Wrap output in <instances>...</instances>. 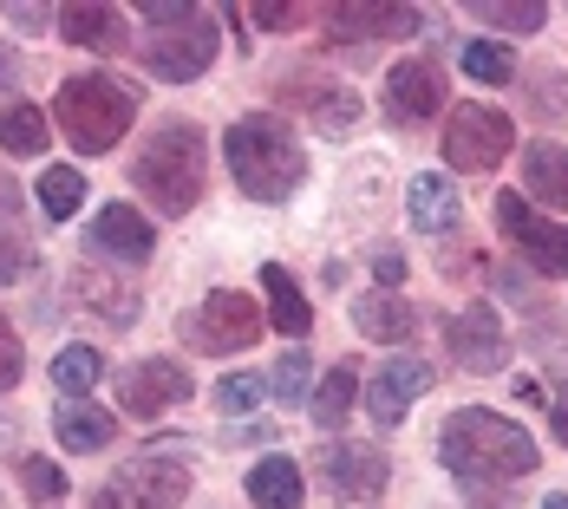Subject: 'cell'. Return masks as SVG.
Returning a JSON list of instances; mask_svg holds the SVG:
<instances>
[{
    "label": "cell",
    "mask_w": 568,
    "mask_h": 509,
    "mask_svg": "<svg viewBox=\"0 0 568 509\" xmlns=\"http://www.w3.org/2000/svg\"><path fill=\"white\" fill-rule=\"evenodd\" d=\"M438 457H445V470H452L457 483H464L470 497H484V503H490L504 483L529 477V470L542 464L536 438H529L516 418L484 411V405H464V411H452V418L438 425Z\"/></svg>",
    "instance_id": "cell-1"
},
{
    "label": "cell",
    "mask_w": 568,
    "mask_h": 509,
    "mask_svg": "<svg viewBox=\"0 0 568 509\" xmlns=\"http://www.w3.org/2000/svg\"><path fill=\"white\" fill-rule=\"evenodd\" d=\"M131 183L151 196L158 216H190L210 190V138L196 118H158L144 151L131 157Z\"/></svg>",
    "instance_id": "cell-2"
},
{
    "label": "cell",
    "mask_w": 568,
    "mask_h": 509,
    "mask_svg": "<svg viewBox=\"0 0 568 509\" xmlns=\"http://www.w3.org/2000/svg\"><path fill=\"white\" fill-rule=\"evenodd\" d=\"M223 151H229V170H235L242 196H255V203H287V196L307 183V144H301L275 112L235 118L229 138H223Z\"/></svg>",
    "instance_id": "cell-3"
},
{
    "label": "cell",
    "mask_w": 568,
    "mask_h": 509,
    "mask_svg": "<svg viewBox=\"0 0 568 509\" xmlns=\"http://www.w3.org/2000/svg\"><path fill=\"white\" fill-rule=\"evenodd\" d=\"M53 124L65 131V144L79 157H105L138 124V85L118 72H72L53 99Z\"/></svg>",
    "instance_id": "cell-4"
},
{
    "label": "cell",
    "mask_w": 568,
    "mask_h": 509,
    "mask_svg": "<svg viewBox=\"0 0 568 509\" xmlns=\"http://www.w3.org/2000/svg\"><path fill=\"white\" fill-rule=\"evenodd\" d=\"M176 339L183 346H196V353H242V346H255L262 339V307H255V294H242V287H216L203 307H190L183 320H176Z\"/></svg>",
    "instance_id": "cell-5"
},
{
    "label": "cell",
    "mask_w": 568,
    "mask_h": 509,
    "mask_svg": "<svg viewBox=\"0 0 568 509\" xmlns=\"http://www.w3.org/2000/svg\"><path fill=\"white\" fill-rule=\"evenodd\" d=\"M445 164L464 170V176H484V170H497L504 157L516 151V124L510 112H497V105H457L445 118Z\"/></svg>",
    "instance_id": "cell-6"
},
{
    "label": "cell",
    "mask_w": 568,
    "mask_h": 509,
    "mask_svg": "<svg viewBox=\"0 0 568 509\" xmlns=\"http://www.w3.org/2000/svg\"><path fill=\"white\" fill-rule=\"evenodd\" d=\"M497 228H504V242H510V248L529 262V268H536V275L568 282V223H549L529 196L504 190V196H497Z\"/></svg>",
    "instance_id": "cell-7"
},
{
    "label": "cell",
    "mask_w": 568,
    "mask_h": 509,
    "mask_svg": "<svg viewBox=\"0 0 568 509\" xmlns=\"http://www.w3.org/2000/svg\"><path fill=\"white\" fill-rule=\"evenodd\" d=\"M223 53V40H216V20L210 13H196L190 27H171V33H151L144 40V65H151V79H164V85H190V79H203L210 65Z\"/></svg>",
    "instance_id": "cell-8"
},
{
    "label": "cell",
    "mask_w": 568,
    "mask_h": 509,
    "mask_svg": "<svg viewBox=\"0 0 568 509\" xmlns=\"http://www.w3.org/2000/svg\"><path fill=\"white\" fill-rule=\"evenodd\" d=\"M190 497V470L176 457H124L112 477V503L118 509H176Z\"/></svg>",
    "instance_id": "cell-9"
},
{
    "label": "cell",
    "mask_w": 568,
    "mask_h": 509,
    "mask_svg": "<svg viewBox=\"0 0 568 509\" xmlns=\"http://www.w3.org/2000/svg\"><path fill=\"white\" fill-rule=\"evenodd\" d=\"M445 339H452V359L464 373H504V359H510V334H504L490 301H464L445 320Z\"/></svg>",
    "instance_id": "cell-10"
},
{
    "label": "cell",
    "mask_w": 568,
    "mask_h": 509,
    "mask_svg": "<svg viewBox=\"0 0 568 509\" xmlns=\"http://www.w3.org/2000/svg\"><path fill=\"white\" fill-rule=\"evenodd\" d=\"M321 477L341 503H379L386 483H393V464L379 445H327L321 451Z\"/></svg>",
    "instance_id": "cell-11"
},
{
    "label": "cell",
    "mask_w": 568,
    "mask_h": 509,
    "mask_svg": "<svg viewBox=\"0 0 568 509\" xmlns=\"http://www.w3.org/2000/svg\"><path fill=\"white\" fill-rule=\"evenodd\" d=\"M386 112L393 124H425L432 112H445V65L432 53H412L386 72Z\"/></svg>",
    "instance_id": "cell-12"
},
{
    "label": "cell",
    "mask_w": 568,
    "mask_h": 509,
    "mask_svg": "<svg viewBox=\"0 0 568 509\" xmlns=\"http://www.w3.org/2000/svg\"><path fill=\"white\" fill-rule=\"evenodd\" d=\"M118 398H124L131 418H164L171 405L196 398V386H190V373L176 359H138V366L118 373Z\"/></svg>",
    "instance_id": "cell-13"
},
{
    "label": "cell",
    "mask_w": 568,
    "mask_h": 509,
    "mask_svg": "<svg viewBox=\"0 0 568 509\" xmlns=\"http://www.w3.org/2000/svg\"><path fill=\"white\" fill-rule=\"evenodd\" d=\"M275 99L294 105V112H314L327 131H341L346 118H359V99L346 85H334L327 72H314V65H282L275 72Z\"/></svg>",
    "instance_id": "cell-14"
},
{
    "label": "cell",
    "mask_w": 568,
    "mask_h": 509,
    "mask_svg": "<svg viewBox=\"0 0 568 509\" xmlns=\"http://www.w3.org/2000/svg\"><path fill=\"white\" fill-rule=\"evenodd\" d=\"M432 379H438V373H432L425 359H393L386 373H373V379H366V411H373V425H379V431L405 425V411L432 393Z\"/></svg>",
    "instance_id": "cell-15"
},
{
    "label": "cell",
    "mask_w": 568,
    "mask_h": 509,
    "mask_svg": "<svg viewBox=\"0 0 568 509\" xmlns=\"http://www.w3.org/2000/svg\"><path fill=\"white\" fill-rule=\"evenodd\" d=\"M321 27H327V40L359 47V40H405V33H418L425 13L418 7H321Z\"/></svg>",
    "instance_id": "cell-16"
},
{
    "label": "cell",
    "mask_w": 568,
    "mask_h": 509,
    "mask_svg": "<svg viewBox=\"0 0 568 509\" xmlns=\"http://www.w3.org/2000/svg\"><path fill=\"white\" fill-rule=\"evenodd\" d=\"M85 242L99 248V255H112V262H151L158 255V228L144 223L131 203H105L99 216H92V228H85Z\"/></svg>",
    "instance_id": "cell-17"
},
{
    "label": "cell",
    "mask_w": 568,
    "mask_h": 509,
    "mask_svg": "<svg viewBox=\"0 0 568 509\" xmlns=\"http://www.w3.org/2000/svg\"><path fill=\"white\" fill-rule=\"evenodd\" d=\"M405 216H412V228L418 235H452V228H464V196L452 190V176H438V170H418L412 176V190H405Z\"/></svg>",
    "instance_id": "cell-18"
},
{
    "label": "cell",
    "mask_w": 568,
    "mask_h": 509,
    "mask_svg": "<svg viewBox=\"0 0 568 509\" xmlns=\"http://www.w3.org/2000/svg\"><path fill=\"white\" fill-rule=\"evenodd\" d=\"M53 431L65 451H112L118 445V418L99 405V398H59Z\"/></svg>",
    "instance_id": "cell-19"
},
{
    "label": "cell",
    "mask_w": 568,
    "mask_h": 509,
    "mask_svg": "<svg viewBox=\"0 0 568 509\" xmlns=\"http://www.w3.org/2000/svg\"><path fill=\"white\" fill-rule=\"evenodd\" d=\"M353 327L373 339V346H405V339L418 334V307L412 301H398V294H353Z\"/></svg>",
    "instance_id": "cell-20"
},
{
    "label": "cell",
    "mask_w": 568,
    "mask_h": 509,
    "mask_svg": "<svg viewBox=\"0 0 568 509\" xmlns=\"http://www.w3.org/2000/svg\"><path fill=\"white\" fill-rule=\"evenodd\" d=\"M523 196L542 203V210H568V144L536 138L523 151Z\"/></svg>",
    "instance_id": "cell-21"
},
{
    "label": "cell",
    "mask_w": 568,
    "mask_h": 509,
    "mask_svg": "<svg viewBox=\"0 0 568 509\" xmlns=\"http://www.w3.org/2000/svg\"><path fill=\"white\" fill-rule=\"evenodd\" d=\"M59 33L72 40V47H85V53H118L124 47V13L118 7H92V0H72V7H59Z\"/></svg>",
    "instance_id": "cell-22"
},
{
    "label": "cell",
    "mask_w": 568,
    "mask_h": 509,
    "mask_svg": "<svg viewBox=\"0 0 568 509\" xmlns=\"http://www.w3.org/2000/svg\"><path fill=\"white\" fill-rule=\"evenodd\" d=\"M262 294H268V320H275L287 339H307V334H314V307H307L301 282L287 275L282 262H268V268H262Z\"/></svg>",
    "instance_id": "cell-23"
},
{
    "label": "cell",
    "mask_w": 568,
    "mask_h": 509,
    "mask_svg": "<svg viewBox=\"0 0 568 509\" xmlns=\"http://www.w3.org/2000/svg\"><path fill=\"white\" fill-rule=\"evenodd\" d=\"M301 464L294 457H262L255 470H248V503L255 509H301Z\"/></svg>",
    "instance_id": "cell-24"
},
{
    "label": "cell",
    "mask_w": 568,
    "mask_h": 509,
    "mask_svg": "<svg viewBox=\"0 0 568 509\" xmlns=\"http://www.w3.org/2000/svg\"><path fill=\"white\" fill-rule=\"evenodd\" d=\"M353 405H359V366H334V373L314 386V398H307V418H314L321 431H341L346 418H353Z\"/></svg>",
    "instance_id": "cell-25"
},
{
    "label": "cell",
    "mask_w": 568,
    "mask_h": 509,
    "mask_svg": "<svg viewBox=\"0 0 568 509\" xmlns=\"http://www.w3.org/2000/svg\"><path fill=\"white\" fill-rule=\"evenodd\" d=\"M53 131H47V112L40 105H0V151L7 157H47Z\"/></svg>",
    "instance_id": "cell-26"
},
{
    "label": "cell",
    "mask_w": 568,
    "mask_h": 509,
    "mask_svg": "<svg viewBox=\"0 0 568 509\" xmlns=\"http://www.w3.org/2000/svg\"><path fill=\"white\" fill-rule=\"evenodd\" d=\"M33 203L47 210V223H65V216H79V203H85V176L72 164H47V176L33 183Z\"/></svg>",
    "instance_id": "cell-27"
},
{
    "label": "cell",
    "mask_w": 568,
    "mask_h": 509,
    "mask_svg": "<svg viewBox=\"0 0 568 509\" xmlns=\"http://www.w3.org/2000/svg\"><path fill=\"white\" fill-rule=\"evenodd\" d=\"M99 373H105V353H99V346H65L53 359V386L65 398H85L99 386Z\"/></svg>",
    "instance_id": "cell-28"
},
{
    "label": "cell",
    "mask_w": 568,
    "mask_h": 509,
    "mask_svg": "<svg viewBox=\"0 0 568 509\" xmlns=\"http://www.w3.org/2000/svg\"><path fill=\"white\" fill-rule=\"evenodd\" d=\"M470 20L504 27V33H536V27L549 20V7H542V0H470Z\"/></svg>",
    "instance_id": "cell-29"
},
{
    "label": "cell",
    "mask_w": 568,
    "mask_h": 509,
    "mask_svg": "<svg viewBox=\"0 0 568 509\" xmlns=\"http://www.w3.org/2000/svg\"><path fill=\"white\" fill-rule=\"evenodd\" d=\"M464 72L484 79V85H510L516 79V53L510 47H497V40H470V47H464Z\"/></svg>",
    "instance_id": "cell-30"
},
{
    "label": "cell",
    "mask_w": 568,
    "mask_h": 509,
    "mask_svg": "<svg viewBox=\"0 0 568 509\" xmlns=\"http://www.w3.org/2000/svg\"><path fill=\"white\" fill-rule=\"evenodd\" d=\"M262 398H268V379H255V373H229L223 386L210 393V405H216V411H229V418H242V411H255Z\"/></svg>",
    "instance_id": "cell-31"
},
{
    "label": "cell",
    "mask_w": 568,
    "mask_h": 509,
    "mask_svg": "<svg viewBox=\"0 0 568 509\" xmlns=\"http://www.w3.org/2000/svg\"><path fill=\"white\" fill-rule=\"evenodd\" d=\"M27 268H33V242H27V228L13 223V216H0V287H13Z\"/></svg>",
    "instance_id": "cell-32"
},
{
    "label": "cell",
    "mask_w": 568,
    "mask_h": 509,
    "mask_svg": "<svg viewBox=\"0 0 568 509\" xmlns=\"http://www.w3.org/2000/svg\"><path fill=\"white\" fill-rule=\"evenodd\" d=\"M20 490L33 503H59L65 497V470H59L53 457H20Z\"/></svg>",
    "instance_id": "cell-33"
},
{
    "label": "cell",
    "mask_w": 568,
    "mask_h": 509,
    "mask_svg": "<svg viewBox=\"0 0 568 509\" xmlns=\"http://www.w3.org/2000/svg\"><path fill=\"white\" fill-rule=\"evenodd\" d=\"M275 393H282L287 405H307V353H301V346L282 353V366H275Z\"/></svg>",
    "instance_id": "cell-34"
},
{
    "label": "cell",
    "mask_w": 568,
    "mask_h": 509,
    "mask_svg": "<svg viewBox=\"0 0 568 509\" xmlns=\"http://www.w3.org/2000/svg\"><path fill=\"white\" fill-rule=\"evenodd\" d=\"M20 373H27V353H20V334H13V320L0 314V393H13V386H20Z\"/></svg>",
    "instance_id": "cell-35"
},
{
    "label": "cell",
    "mask_w": 568,
    "mask_h": 509,
    "mask_svg": "<svg viewBox=\"0 0 568 509\" xmlns=\"http://www.w3.org/2000/svg\"><path fill=\"white\" fill-rule=\"evenodd\" d=\"M248 20H255V27H268V33H287V27H301V20H307V7H282V0H262V7H248Z\"/></svg>",
    "instance_id": "cell-36"
},
{
    "label": "cell",
    "mask_w": 568,
    "mask_h": 509,
    "mask_svg": "<svg viewBox=\"0 0 568 509\" xmlns=\"http://www.w3.org/2000/svg\"><path fill=\"white\" fill-rule=\"evenodd\" d=\"M144 20L171 33V27H190V20H196V7H171V0H158V7H144Z\"/></svg>",
    "instance_id": "cell-37"
},
{
    "label": "cell",
    "mask_w": 568,
    "mask_h": 509,
    "mask_svg": "<svg viewBox=\"0 0 568 509\" xmlns=\"http://www.w3.org/2000/svg\"><path fill=\"white\" fill-rule=\"evenodd\" d=\"M373 275H379L386 287H398V282H405V255H393V248H386V255L373 262Z\"/></svg>",
    "instance_id": "cell-38"
},
{
    "label": "cell",
    "mask_w": 568,
    "mask_h": 509,
    "mask_svg": "<svg viewBox=\"0 0 568 509\" xmlns=\"http://www.w3.org/2000/svg\"><path fill=\"white\" fill-rule=\"evenodd\" d=\"M13 79H20V53L0 47V92H13Z\"/></svg>",
    "instance_id": "cell-39"
},
{
    "label": "cell",
    "mask_w": 568,
    "mask_h": 509,
    "mask_svg": "<svg viewBox=\"0 0 568 509\" xmlns=\"http://www.w3.org/2000/svg\"><path fill=\"white\" fill-rule=\"evenodd\" d=\"M549 425H556V445H568V405H556V418H549Z\"/></svg>",
    "instance_id": "cell-40"
},
{
    "label": "cell",
    "mask_w": 568,
    "mask_h": 509,
    "mask_svg": "<svg viewBox=\"0 0 568 509\" xmlns=\"http://www.w3.org/2000/svg\"><path fill=\"white\" fill-rule=\"evenodd\" d=\"M542 509H568V497H549V503H542Z\"/></svg>",
    "instance_id": "cell-41"
}]
</instances>
